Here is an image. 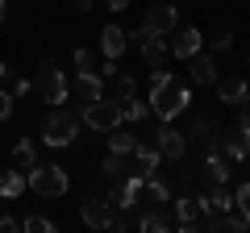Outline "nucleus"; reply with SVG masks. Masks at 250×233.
<instances>
[{
  "label": "nucleus",
  "instance_id": "1",
  "mask_svg": "<svg viewBox=\"0 0 250 233\" xmlns=\"http://www.w3.org/2000/svg\"><path fill=\"white\" fill-rule=\"evenodd\" d=\"M146 104H150V113L159 116V121H175L188 108V88L175 83V75H167L159 67V71L150 75V100H146Z\"/></svg>",
  "mask_w": 250,
  "mask_h": 233
},
{
  "label": "nucleus",
  "instance_id": "2",
  "mask_svg": "<svg viewBox=\"0 0 250 233\" xmlns=\"http://www.w3.org/2000/svg\"><path fill=\"white\" fill-rule=\"evenodd\" d=\"M80 125H83V116H75L71 108L54 104L50 116H46V125H42V142L54 146V150H62V146H71L80 137Z\"/></svg>",
  "mask_w": 250,
  "mask_h": 233
},
{
  "label": "nucleus",
  "instance_id": "3",
  "mask_svg": "<svg viewBox=\"0 0 250 233\" xmlns=\"http://www.w3.org/2000/svg\"><path fill=\"white\" fill-rule=\"evenodd\" d=\"M25 183L38 196H67V188H71V179H67L62 167H42V162H38L34 171H25Z\"/></svg>",
  "mask_w": 250,
  "mask_h": 233
},
{
  "label": "nucleus",
  "instance_id": "4",
  "mask_svg": "<svg viewBox=\"0 0 250 233\" xmlns=\"http://www.w3.org/2000/svg\"><path fill=\"white\" fill-rule=\"evenodd\" d=\"M83 125H92L96 134H108V129H117L121 125V104H117L113 96H100V100H92V104H83Z\"/></svg>",
  "mask_w": 250,
  "mask_h": 233
},
{
  "label": "nucleus",
  "instance_id": "5",
  "mask_svg": "<svg viewBox=\"0 0 250 233\" xmlns=\"http://www.w3.org/2000/svg\"><path fill=\"white\" fill-rule=\"evenodd\" d=\"M38 88H42V100H46V104H67V96H71V83H67V75H62L59 63H42Z\"/></svg>",
  "mask_w": 250,
  "mask_h": 233
},
{
  "label": "nucleus",
  "instance_id": "6",
  "mask_svg": "<svg viewBox=\"0 0 250 233\" xmlns=\"http://www.w3.org/2000/svg\"><path fill=\"white\" fill-rule=\"evenodd\" d=\"M175 21H179V9H175V4H150V9L142 13V21H138V34H159V38H167L171 29H175Z\"/></svg>",
  "mask_w": 250,
  "mask_h": 233
},
{
  "label": "nucleus",
  "instance_id": "7",
  "mask_svg": "<svg viewBox=\"0 0 250 233\" xmlns=\"http://www.w3.org/2000/svg\"><path fill=\"white\" fill-rule=\"evenodd\" d=\"M200 46H205V38H200V29H196V25H179V29H171L167 50L175 54V58H192Z\"/></svg>",
  "mask_w": 250,
  "mask_h": 233
},
{
  "label": "nucleus",
  "instance_id": "8",
  "mask_svg": "<svg viewBox=\"0 0 250 233\" xmlns=\"http://www.w3.org/2000/svg\"><path fill=\"white\" fill-rule=\"evenodd\" d=\"M221 154L229 162H246L250 158V125H233L229 134L221 137Z\"/></svg>",
  "mask_w": 250,
  "mask_h": 233
},
{
  "label": "nucleus",
  "instance_id": "9",
  "mask_svg": "<svg viewBox=\"0 0 250 233\" xmlns=\"http://www.w3.org/2000/svg\"><path fill=\"white\" fill-rule=\"evenodd\" d=\"M134 38H138V54H142V63L150 67V71H159V67L167 63V54H171L167 42H163L159 34H134Z\"/></svg>",
  "mask_w": 250,
  "mask_h": 233
},
{
  "label": "nucleus",
  "instance_id": "10",
  "mask_svg": "<svg viewBox=\"0 0 250 233\" xmlns=\"http://www.w3.org/2000/svg\"><path fill=\"white\" fill-rule=\"evenodd\" d=\"M154 137H159V142H154V146H159V154H163V158L179 162V158H184V154H188V134H179L175 125H163V129H159V134H154Z\"/></svg>",
  "mask_w": 250,
  "mask_h": 233
},
{
  "label": "nucleus",
  "instance_id": "11",
  "mask_svg": "<svg viewBox=\"0 0 250 233\" xmlns=\"http://www.w3.org/2000/svg\"><path fill=\"white\" fill-rule=\"evenodd\" d=\"M134 229H142V233H171L175 229V216L167 213V204H150V213L138 216Z\"/></svg>",
  "mask_w": 250,
  "mask_h": 233
},
{
  "label": "nucleus",
  "instance_id": "12",
  "mask_svg": "<svg viewBox=\"0 0 250 233\" xmlns=\"http://www.w3.org/2000/svg\"><path fill=\"white\" fill-rule=\"evenodd\" d=\"M229 179V158L217 150V142L205 150V188H217V183Z\"/></svg>",
  "mask_w": 250,
  "mask_h": 233
},
{
  "label": "nucleus",
  "instance_id": "13",
  "mask_svg": "<svg viewBox=\"0 0 250 233\" xmlns=\"http://www.w3.org/2000/svg\"><path fill=\"white\" fill-rule=\"evenodd\" d=\"M217 100L229 108H238L242 100H250V83L242 75H229V79H217Z\"/></svg>",
  "mask_w": 250,
  "mask_h": 233
},
{
  "label": "nucleus",
  "instance_id": "14",
  "mask_svg": "<svg viewBox=\"0 0 250 233\" xmlns=\"http://www.w3.org/2000/svg\"><path fill=\"white\" fill-rule=\"evenodd\" d=\"M113 213H117V208L104 204V200H88V204L80 208V216H83L88 229H113Z\"/></svg>",
  "mask_w": 250,
  "mask_h": 233
},
{
  "label": "nucleus",
  "instance_id": "15",
  "mask_svg": "<svg viewBox=\"0 0 250 233\" xmlns=\"http://www.w3.org/2000/svg\"><path fill=\"white\" fill-rule=\"evenodd\" d=\"M200 216H205V208H200L196 200H188V196H179V200H175V229H179V233L200 229Z\"/></svg>",
  "mask_w": 250,
  "mask_h": 233
},
{
  "label": "nucleus",
  "instance_id": "16",
  "mask_svg": "<svg viewBox=\"0 0 250 233\" xmlns=\"http://www.w3.org/2000/svg\"><path fill=\"white\" fill-rule=\"evenodd\" d=\"M75 96H80L83 104L100 100V96H104V75H100V71H80V75H75Z\"/></svg>",
  "mask_w": 250,
  "mask_h": 233
},
{
  "label": "nucleus",
  "instance_id": "17",
  "mask_svg": "<svg viewBox=\"0 0 250 233\" xmlns=\"http://www.w3.org/2000/svg\"><path fill=\"white\" fill-rule=\"evenodd\" d=\"M125 46H129V34H125L121 25H104L100 29V54H104V58H121Z\"/></svg>",
  "mask_w": 250,
  "mask_h": 233
},
{
  "label": "nucleus",
  "instance_id": "18",
  "mask_svg": "<svg viewBox=\"0 0 250 233\" xmlns=\"http://www.w3.org/2000/svg\"><path fill=\"white\" fill-rule=\"evenodd\" d=\"M129 158H134V175H142V179H146V175H154V171H159L163 154H159V146H142V142H138Z\"/></svg>",
  "mask_w": 250,
  "mask_h": 233
},
{
  "label": "nucleus",
  "instance_id": "19",
  "mask_svg": "<svg viewBox=\"0 0 250 233\" xmlns=\"http://www.w3.org/2000/svg\"><path fill=\"white\" fill-rule=\"evenodd\" d=\"M188 63H192V83H196V88L217 83V63H213V54H200V50H196Z\"/></svg>",
  "mask_w": 250,
  "mask_h": 233
},
{
  "label": "nucleus",
  "instance_id": "20",
  "mask_svg": "<svg viewBox=\"0 0 250 233\" xmlns=\"http://www.w3.org/2000/svg\"><path fill=\"white\" fill-rule=\"evenodd\" d=\"M134 146H138V134H134V129H125V121L117 129H108V150H113V154H125V158H129Z\"/></svg>",
  "mask_w": 250,
  "mask_h": 233
},
{
  "label": "nucleus",
  "instance_id": "21",
  "mask_svg": "<svg viewBox=\"0 0 250 233\" xmlns=\"http://www.w3.org/2000/svg\"><path fill=\"white\" fill-rule=\"evenodd\" d=\"M25 188V171H0V200H17Z\"/></svg>",
  "mask_w": 250,
  "mask_h": 233
},
{
  "label": "nucleus",
  "instance_id": "22",
  "mask_svg": "<svg viewBox=\"0 0 250 233\" xmlns=\"http://www.w3.org/2000/svg\"><path fill=\"white\" fill-rule=\"evenodd\" d=\"M13 158H17L21 171H34V167H38V150H34V142H29V137H21V142L13 146Z\"/></svg>",
  "mask_w": 250,
  "mask_h": 233
},
{
  "label": "nucleus",
  "instance_id": "23",
  "mask_svg": "<svg viewBox=\"0 0 250 233\" xmlns=\"http://www.w3.org/2000/svg\"><path fill=\"white\" fill-rule=\"evenodd\" d=\"M188 137H192V142H205V146H213V142H217V125L200 116V121H192V129H188Z\"/></svg>",
  "mask_w": 250,
  "mask_h": 233
},
{
  "label": "nucleus",
  "instance_id": "24",
  "mask_svg": "<svg viewBox=\"0 0 250 233\" xmlns=\"http://www.w3.org/2000/svg\"><path fill=\"white\" fill-rule=\"evenodd\" d=\"M146 113H150V104H142L138 96H129V100L121 104V121H129V125H134V121H142Z\"/></svg>",
  "mask_w": 250,
  "mask_h": 233
},
{
  "label": "nucleus",
  "instance_id": "25",
  "mask_svg": "<svg viewBox=\"0 0 250 233\" xmlns=\"http://www.w3.org/2000/svg\"><path fill=\"white\" fill-rule=\"evenodd\" d=\"M21 229H25V233H54V221H50V216H42V213H34V216L21 221Z\"/></svg>",
  "mask_w": 250,
  "mask_h": 233
},
{
  "label": "nucleus",
  "instance_id": "26",
  "mask_svg": "<svg viewBox=\"0 0 250 233\" xmlns=\"http://www.w3.org/2000/svg\"><path fill=\"white\" fill-rule=\"evenodd\" d=\"M129 96H138V83L134 79H129V75H117V104H125V100H129Z\"/></svg>",
  "mask_w": 250,
  "mask_h": 233
},
{
  "label": "nucleus",
  "instance_id": "27",
  "mask_svg": "<svg viewBox=\"0 0 250 233\" xmlns=\"http://www.w3.org/2000/svg\"><path fill=\"white\" fill-rule=\"evenodd\" d=\"M125 171H129V167H125V154H113V150H108V158H104V175H108V179H117V175H125Z\"/></svg>",
  "mask_w": 250,
  "mask_h": 233
},
{
  "label": "nucleus",
  "instance_id": "28",
  "mask_svg": "<svg viewBox=\"0 0 250 233\" xmlns=\"http://www.w3.org/2000/svg\"><path fill=\"white\" fill-rule=\"evenodd\" d=\"M229 46H233V34H229V29H221V34H217L213 42H208V50H213V54H225Z\"/></svg>",
  "mask_w": 250,
  "mask_h": 233
},
{
  "label": "nucleus",
  "instance_id": "29",
  "mask_svg": "<svg viewBox=\"0 0 250 233\" xmlns=\"http://www.w3.org/2000/svg\"><path fill=\"white\" fill-rule=\"evenodd\" d=\"M13 104H17V96L0 88V121H9V116H13Z\"/></svg>",
  "mask_w": 250,
  "mask_h": 233
},
{
  "label": "nucleus",
  "instance_id": "30",
  "mask_svg": "<svg viewBox=\"0 0 250 233\" xmlns=\"http://www.w3.org/2000/svg\"><path fill=\"white\" fill-rule=\"evenodd\" d=\"M75 67H80V71H96V63H92V50L75 46Z\"/></svg>",
  "mask_w": 250,
  "mask_h": 233
},
{
  "label": "nucleus",
  "instance_id": "31",
  "mask_svg": "<svg viewBox=\"0 0 250 233\" xmlns=\"http://www.w3.org/2000/svg\"><path fill=\"white\" fill-rule=\"evenodd\" d=\"M13 229H21V225H17V221H13V216H9V213H4V216H0V233H13Z\"/></svg>",
  "mask_w": 250,
  "mask_h": 233
},
{
  "label": "nucleus",
  "instance_id": "32",
  "mask_svg": "<svg viewBox=\"0 0 250 233\" xmlns=\"http://www.w3.org/2000/svg\"><path fill=\"white\" fill-rule=\"evenodd\" d=\"M29 92H34V83H29V79H17V88H13V96H29Z\"/></svg>",
  "mask_w": 250,
  "mask_h": 233
},
{
  "label": "nucleus",
  "instance_id": "33",
  "mask_svg": "<svg viewBox=\"0 0 250 233\" xmlns=\"http://www.w3.org/2000/svg\"><path fill=\"white\" fill-rule=\"evenodd\" d=\"M238 208H242V221H246V229H250V196H246V200H242V204H238Z\"/></svg>",
  "mask_w": 250,
  "mask_h": 233
},
{
  "label": "nucleus",
  "instance_id": "34",
  "mask_svg": "<svg viewBox=\"0 0 250 233\" xmlns=\"http://www.w3.org/2000/svg\"><path fill=\"white\" fill-rule=\"evenodd\" d=\"M104 4H108V9H113V13H121V9H129V0H104Z\"/></svg>",
  "mask_w": 250,
  "mask_h": 233
},
{
  "label": "nucleus",
  "instance_id": "35",
  "mask_svg": "<svg viewBox=\"0 0 250 233\" xmlns=\"http://www.w3.org/2000/svg\"><path fill=\"white\" fill-rule=\"evenodd\" d=\"M4 13H9V0H0V21H4Z\"/></svg>",
  "mask_w": 250,
  "mask_h": 233
},
{
  "label": "nucleus",
  "instance_id": "36",
  "mask_svg": "<svg viewBox=\"0 0 250 233\" xmlns=\"http://www.w3.org/2000/svg\"><path fill=\"white\" fill-rule=\"evenodd\" d=\"M75 9H92V0H75Z\"/></svg>",
  "mask_w": 250,
  "mask_h": 233
},
{
  "label": "nucleus",
  "instance_id": "37",
  "mask_svg": "<svg viewBox=\"0 0 250 233\" xmlns=\"http://www.w3.org/2000/svg\"><path fill=\"white\" fill-rule=\"evenodd\" d=\"M4 75H9V67H4V58H0V83H4Z\"/></svg>",
  "mask_w": 250,
  "mask_h": 233
}]
</instances>
